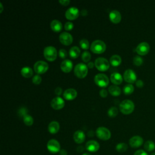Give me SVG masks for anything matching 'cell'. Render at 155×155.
Returning a JSON list of instances; mask_svg holds the SVG:
<instances>
[{
    "label": "cell",
    "instance_id": "obj_13",
    "mask_svg": "<svg viewBox=\"0 0 155 155\" xmlns=\"http://www.w3.org/2000/svg\"><path fill=\"white\" fill-rule=\"evenodd\" d=\"M51 107L55 110H60L64 107L65 102L63 98L61 97L54 98L50 102Z\"/></svg>",
    "mask_w": 155,
    "mask_h": 155
},
{
    "label": "cell",
    "instance_id": "obj_37",
    "mask_svg": "<svg viewBox=\"0 0 155 155\" xmlns=\"http://www.w3.org/2000/svg\"><path fill=\"white\" fill-rule=\"evenodd\" d=\"M59 56L62 59H65L67 56V52L65 49H61L59 51Z\"/></svg>",
    "mask_w": 155,
    "mask_h": 155
},
{
    "label": "cell",
    "instance_id": "obj_2",
    "mask_svg": "<svg viewBox=\"0 0 155 155\" xmlns=\"http://www.w3.org/2000/svg\"><path fill=\"white\" fill-rule=\"evenodd\" d=\"M91 51L96 54H101L106 50V44L101 40H95L90 46Z\"/></svg>",
    "mask_w": 155,
    "mask_h": 155
},
{
    "label": "cell",
    "instance_id": "obj_4",
    "mask_svg": "<svg viewBox=\"0 0 155 155\" xmlns=\"http://www.w3.org/2000/svg\"><path fill=\"white\" fill-rule=\"evenodd\" d=\"M44 56L49 61H55L58 56L57 50L53 46H48L44 49Z\"/></svg>",
    "mask_w": 155,
    "mask_h": 155
},
{
    "label": "cell",
    "instance_id": "obj_15",
    "mask_svg": "<svg viewBox=\"0 0 155 155\" xmlns=\"http://www.w3.org/2000/svg\"><path fill=\"white\" fill-rule=\"evenodd\" d=\"M144 143V139L142 137L139 136H135L131 137L129 140V144L131 147L136 148L141 147Z\"/></svg>",
    "mask_w": 155,
    "mask_h": 155
},
{
    "label": "cell",
    "instance_id": "obj_33",
    "mask_svg": "<svg viewBox=\"0 0 155 155\" xmlns=\"http://www.w3.org/2000/svg\"><path fill=\"white\" fill-rule=\"evenodd\" d=\"M80 45L84 50H87L89 48V42L86 39H82L80 42Z\"/></svg>",
    "mask_w": 155,
    "mask_h": 155
},
{
    "label": "cell",
    "instance_id": "obj_43",
    "mask_svg": "<svg viewBox=\"0 0 155 155\" xmlns=\"http://www.w3.org/2000/svg\"><path fill=\"white\" fill-rule=\"evenodd\" d=\"M136 85L139 88H142L144 86V82L142 80H137L136 81Z\"/></svg>",
    "mask_w": 155,
    "mask_h": 155
},
{
    "label": "cell",
    "instance_id": "obj_35",
    "mask_svg": "<svg viewBox=\"0 0 155 155\" xmlns=\"http://www.w3.org/2000/svg\"><path fill=\"white\" fill-rule=\"evenodd\" d=\"M81 58H82V60L84 62V63H87V62H88L91 59V54L90 53V52L87 51H85L83 53Z\"/></svg>",
    "mask_w": 155,
    "mask_h": 155
},
{
    "label": "cell",
    "instance_id": "obj_16",
    "mask_svg": "<svg viewBox=\"0 0 155 155\" xmlns=\"http://www.w3.org/2000/svg\"><path fill=\"white\" fill-rule=\"evenodd\" d=\"M100 145L99 143L94 140H91L88 141L86 144V148L90 152H97L99 149Z\"/></svg>",
    "mask_w": 155,
    "mask_h": 155
},
{
    "label": "cell",
    "instance_id": "obj_11",
    "mask_svg": "<svg viewBox=\"0 0 155 155\" xmlns=\"http://www.w3.org/2000/svg\"><path fill=\"white\" fill-rule=\"evenodd\" d=\"M150 50V45L146 42H143L139 44L136 48V52L139 55H145Z\"/></svg>",
    "mask_w": 155,
    "mask_h": 155
},
{
    "label": "cell",
    "instance_id": "obj_14",
    "mask_svg": "<svg viewBox=\"0 0 155 155\" xmlns=\"http://www.w3.org/2000/svg\"><path fill=\"white\" fill-rule=\"evenodd\" d=\"M60 42L65 45H69L73 42V37L68 32L61 33L59 37Z\"/></svg>",
    "mask_w": 155,
    "mask_h": 155
},
{
    "label": "cell",
    "instance_id": "obj_26",
    "mask_svg": "<svg viewBox=\"0 0 155 155\" xmlns=\"http://www.w3.org/2000/svg\"><path fill=\"white\" fill-rule=\"evenodd\" d=\"M21 73L23 77L29 78L32 76L34 72L30 67H24L21 70Z\"/></svg>",
    "mask_w": 155,
    "mask_h": 155
},
{
    "label": "cell",
    "instance_id": "obj_1",
    "mask_svg": "<svg viewBox=\"0 0 155 155\" xmlns=\"http://www.w3.org/2000/svg\"><path fill=\"white\" fill-rule=\"evenodd\" d=\"M135 109V104L132 101L129 99L124 100L119 105L120 111L125 115L132 113Z\"/></svg>",
    "mask_w": 155,
    "mask_h": 155
},
{
    "label": "cell",
    "instance_id": "obj_18",
    "mask_svg": "<svg viewBox=\"0 0 155 155\" xmlns=\"http://www.w3.org/2000/svg\"><path fill=\"white\" fill-rule=\"evenodd\" d=\"M78 93L74 88H68L66 90L63 94L64 98L66 100L71 101L75 99L77 97Z\"/></svg>",
    "mask_w": 155,
    "mask_h": 155
},
{
    "label": "cell",
    "instance_id": "obj_6",
    "mask_svg": "<svg viewBox=\"0 0 155 155\" xmlns=\"http://www.w3.org/2000/svg\"><path fill=\"white\" fill-rule=\"evenodd\" d=\"M94 81L95 84L100 87L104 88L109 84V79L108 76L103 73H99L95 75Z\"/></svg>",
    "mask_w": 155,
    "mask_h": 155
},
{
    "label": "cell",
    "instance_id": "obj_45",
    "mask_svg": "<svg viewBox=\"0 0 155 155\" xmlns=\"http://www.w3.org/2000/svg\"><path fill=\"white\" fill-rule=\"evenodd\" d=\"M94 66H95V63H92V62H89V63L87 64V67L89 69H93V68H94Z\"/></svg>",
    "mask_w": 155,
    "mask_h": 155
},
{
    "label": "cell",
    "instance_id": "obj_7",
    "mask_svg": "<svg viewBox=\"0 0 155 155\" xmlns=\"http://www.w3.org/2000/svg\"><path fill=\"white\" fill-rule=\"evenodd\" d=\"M49 64L44 61H38L35 63L34 66V71L37 74L45 73L49 69Z\"/></svg>",
    "mask_w": 155,
    "mask_h": 155
},
{
    "label": "cell",
    "instance_id": "obj_32",
    "mask_svg": "<svg viewBox=\"0 0 155 155\" xmlns=\"http://www.w3.org/2000/svg\"><path fill=\"white\" fill-rule=\"evenodd\" d=\"M118 114V109L116 107H112L108 110V115L111 118H114Z\"/></svg>",
    "mask_w": 155,
    "mask_h": 155
},
{
    "label": "cell",
    "instance_id": "obj_5",
    "mask_svg": "<svg viewBox=\"0 0 155 155\" xmlns=\"http://www.w3.org/2000/svg\"><path fill=\"white\" fill-rule=\"evenodd\" d=\"M95 66L98 70L105 72L110 68V63L107 59L99 57L96 59L95 61Z\"/></svg>",
    "mask_w": 155,
    "mask_h": 155
},
{
    "label": "cell",
    "instance_id": "obj_27",
    "mask_svg": "<svg viewBox=\"0 0 155 155\" xmlns=\"http://www.w3.org/2000/svg\"><path fill=\"white\" fill-rule=\"evenodd\" d=\"M80 53H81L80 49L78 47H76V46H73V47H72L69 50L70 56L73 59L77 58L80 56Z\"/></svg>",
    "mask_w": 155,
    "mask_h": 155
},
{
    "label": "cell",
    "instance_id": "obj_31",
    "mask_svg": "<svg viewBox=\"0 0 155 155\" xmlns=\"http://www.w3.org/2000/svg\"><path fill=\"white\" fill-rule=\"evenodd\" d=\"M24 123L27 126H31L34 124V119L30 115H27L23 118Z\"/></svg>",
    "mask_w": 155,
    "mask_h": 155
},
{
    "label": "cell",
    "instance_id": "obj_34",
    "mask_svg": "<svg viewBox=\"0 0 155 155\" xmlns=\"http://www.w3.org/2000/svg\"><path fill=\"white\" fill-rule=\"evenodd\" d=\"M143 63V58L139 56H136L133 58V64L137 66L142 65Z\"/></svg>",
    "mask_w": 155,
    "mask_h": 155
},
{
    "label": "cell",
    "instance_id": "obj_47",
    "mask_svg": "<svg viewBox=\"0 0 155 155\" xmlns=\"http://www.w3.org/2000/svg\"><path fill=\"white\" fill-rule=\"evenodd\" d=\"M87 13H88L86 9H84L81 12V15L82 16H86V15H87Z\"/></svg>",
    "mask_w": 155,
    "mask_h": 155
},
{
    "label": "cell",
    "instance_id": "obj_29",
    "mask_svg": "<svg viewBox=\"0 0 155 155\" xmlns=\"http://www.w3.org/2000/svg\"><path fill=\"white\" fill-rule=\"evenodd\" d=\"M134 87L131 84H128L124 87L123 91L125 95H130L134 91Z\"/></svg>",
    "mask_w": 155,
    "mask_h": 155
},
{
    "label": "cell",
    "instance_id": "obj_42",
    "mask_svg": "<svg viewBox=\"0 0 155 155\" xmlns=\"http://www.w3.org/2000/svg\"><path fill=\"white\" fill-rule=\"evenodd\" d=\"M59 3L61 5L66 6H68L70 4V0H59Z\"/></svg>",
    "mask_w": 155,
    "mask_h": 155
},
{
    "label": "cell",
    "instance_id": "obj_9",
    "mask_svg": "<svg viewBox=\"0 0 155 155\" xmlns=\"http://www.w3.org/2000/svg\"><path fill=\"white\" fill-rule=\"evenodd\" d=\"M47 148L50 153L55 154L60 151L61 146L58 141L55 140V139H50L48 143Z\"/></svg>",
    "mask_w": 155,
    "mask_h": 155
},
{
    "label": "cell",
    "instance_id": "obj_25",
    "mask_svg": "<svg viewBox=\"0 0 155 155\" xmlns=\"http://www.w3.org/2000/svg\"><path fill=\"white\" fill-rule=\"evenodd\" d=\"M122 62V59L120 56L118 55H114L111 56L110 59V64L113 67H117L119 66Z\"/></svg>",
    "mask_w": 155,
    "mask_h": 155
},
{
    "label": "cell",
    "instance_id": "obj_46",
    "mask_svg": "<svg viewBox=\"0 0 155 155\" xmlns=\"http://www.w3.org/2000/svg\"><path fill=\"white\" fill-rule=\"evenodd\" d=\"M60 155H67V153L65 150H61L59 151Z\"/></svg>",
    "mask_w": 155,
    "mask_h": 155
},
{
    "label": "cell",
    "instance_id": "obj_19",
    "mask_svg": "<svg viewBox=\"0 0 155 155\" xmlns=\"http://www.w3.org/2000/svg\"><path fill=\"white\" fill-rule=\"evenodd\" d=\"M61 70L64 73H69L73 69V63L70 59H65L61 64Z\"/></svg>",
    "mask_w": 155,
    "mask_h": 155
},
{
    "label": "cell",
    "instance_id": "obj_38",
    "mask_svg": "<svg viewBox=\"0 0 155 155\" xmlns=\"http://www.w3.org/2000/svg\"><path fill=\"white\" fill-rule=\"evenodd\" d=\"M74 26L72 22H67L64 25V29L67 31H70L73 29Z\"/></svg>",
    "mask_w": 155,
    "mask_h": 155
},
{
    "label": "cell",
    "instance_id": "obj_48",
    "mask_svg": "<svg viewBox=\"0 0 155 155\" xmlns=\"http://www.w3.org/2000/svg\"><path fill=\"white\" fill-rule=\"evenodd\" d=\"M84 147H82V146H80V147H78V148H77V150L79 152H82L83 151H84Z\"/></svg>",
    "mask_w": 155,
    "mask_h": 155
},
{
    "label": "cell",
    "instance_id": "obj_39",
    "mask_svg": "<svg viewBox=\"0 0 155 155\" xmlns=\"http://www.w3.org/2000/svg\"><path fill=\"white\" fill-rule=\"evenodd\" d=\"M27 110L26 108H21L20 109L18 113L20 115V116L23 117V118L26 115H27Z\"/></svg>",
    "mask_w": 155,
    "mask_h": 155
},
{
    "label": "cell",
    "instance_id": "obj_44",
    "mask_svg": "<svg viewBox=\"0 0 155 155\" xmlns=\"http://www.w3.org/2000/svg\"><path fill=\"white\" fill-rule=\"evenodd\" d=\"M55 94L56 95H61L62 92H63V90H62V88L61 87H56V89L55 90Z\"/></svg>",
    "mask_w": 155,
    "mask_h": 155
},
{
    "label": "cell",
    "instance_id": "obj_21",
    "mask_svg": "<svg viewBox=\"0 0 155 155\" xmlns=\"http://www.w3.org/2000/svg\"><path fill=\"white\" fill-rule=\"evenodd\" d=\"M110 80L113 84L117 86L121 84L122 83L123 78L120 73L118 72H114L110 75Z\"/></svg>",
    "mask_w": 155,
    "mask_h": 155
},
{
    "label": "cell",
    "instance_id": "obj_51",
    "mask_svg": "<svg viewBox=\"0 0 155 155\" xmlns=\"http://www.w3.org/2000/svg\"><path fill=\"white\" fill-rule=\"evenodd\" d=\"M150 155H155V153H151L150 154Z\"/></svg>",
    "mask_w": 155,
    "mask_h": 155
},
{
    "label": "cell",
    "instance_id": "obj_28",
    "mask_svg": "<svg viewBox=\"0 0 155 155\" xmlns=\"http://www.w3.org/2000/svg\"><path fill=\"white\" fill-rule=\"evenodd\" d=\"M144 149L148 152L153 151L155 149L154 143L151 141H147L144 144Z\"/></svg>",
    "mask_w": 155,
    "mask_h": 155
},
{
    "label": "cell",
    "instance_id": "obj_49",
    "mask_svg": "<svg viewBox=\"0 0 155 155\" xmlns=\"http://www.w3.org/2000/svg\"><path fill=\"white\" fill-rule=\"evenodd\" d=\"M0 7H1V9H0V13H2L4 8H3V6L1 3H0Z\"/></svg>",
    "mask_w": 155,
    "mask_h": 155
},
{
    "label": "cell",
    "instance_id": "obj_17",
    "mask_svg": "<svg viewBox=\"0 0 155 155\" xmlns=\"http://www.w3.org/2000/svg\"><path fill=\"white\" fill-rule=\"evenodd\" d=\"M73 139L76 143L80 144L84 142L86 135L82 130H77L73 135Z\"/></svg>",
    "mask_w": 155,
    "mask_h": 155
},
{
    "label": "cell",
    "instance_id": "obj_50",
    "mask_svg": "<svg viewBox=\"0 0 155 155\" xmlns=\"http://www.w3.org/2000/svg\"><path fill=\"white\" fill-rule=\"evenodd\" d=\"M82 155H91L89 153H84Z\"/></svg>",
    "mask_w": 155,
    "mask_h": 155
},
{
    "label": "cell",
    "instance_id": "obj_8",
    "mask_svg": "<svg viewBox=\"0 0 155 155\" xmlns=\"http://www.w3.org/2000/svg\"><path fill=\"white\" fill-rule=\"evenodd\" d=\"M96 135L97 137L103 141H107L111 137V133L108 129L99 127L97 129Z\"/></svg>",
    "mask_w": 155,
    "mask_h": 155
},
{
    "label": "cell",
    "instance_id": "obj_23",
    "mask_svg": "<svg viewBox=\"0 0 155 155\" xmlns=\"http://www.w3.org/2000/svg\"><path fill=\"white\" fill-rule=\"evenodd\" d=\"M50 27L54 32H59L63 29V25H62V23L59 21L54 20L50 23Z\"/></svg>",
    "mask_w": 155,
    "mask_h": 155
},
{
    "label": "cell",
    "instance_id": "obj_22",
    "mask_svg": "<svg viewBox=\"0 0 155 155\" xmlns=\"http://www.w3.org/2000/svg\"><path fill=\"white\" fill-rule=\"evenodd\" d=\"M59 124L56 121L51 122L48 126V130L51 134H56L59 130Z\"/></svg>",
    "mask_w": 155,
    "mask_h": 155
},
{
    "label": "cell",
    "instance_id": "obj_36",
    "mask_svg": "<svg viewBox=\"0 0 155 155\" xmlns=\"http://www.w3.org/2000/svg\"><path fill=\"white\" fill-rule=\"evenodd\" d=\"M42 81V78L39 75H35L33 78H32V82L34 84H39Z\"/></svg>",
    "mask_w": 155,
    "mask_h": 155
},
{
    "label": "cell",
    "instance_id": "obj_41",
    "mask_svg": "<svg viewBox=\"0 0 155 155\" xmlns=\"http://www.w3.org/2000/svg\"><path fill=\"white\" fill-rule=\"evenodd\" d=\"M134 155H148V154L147 153L146 151H145L143 150H138L135 153Z\"/></svg>",
    "mask_w": 155,
    "mask_h": 155
},
{
    "label": "cell",
    "instance_id": "obj_20",
    "mask_svg": "<svg viewBox=\"0 0 155 155\" xmlns=\"http://www.w3.org/2000/svg\"><path fill=\"white\" fill-rule=\"evenodd\" d=\"M121 15L120 12L116 10H112L109 15V18L111 22L114 24L119 23L121 20Z\"/></svg>",
    "mask_w": 155,
    "mask_h": 155
},
{
    "label": "cell",
    "instance_id": "obj_40",
    "mask_svg": "<svg viewBox=\"0 0 155 155\" xmlns=\"http://www.w3.org/2000/svg\"><path fill=\"white\" fill-rule=\"evenodd\" d=\"M99 95L102 98H105L108 95V92L105 89H101L99 91Z\"/></svg>",
    "mask_w": 155,
    "mask_h": 155
},
{
    "label": "cell",
    "instance_id": "obj_24",
    "mask_svg": "<svg viewBox=\"0 0 155 155\" xmlns=\"http://www.w3.org/2000/svg\"><path fill=\"white\" fill-rule=\"evenodd\" d=\"M108 92L113 97H118L121 95V90L116 85H113L110 86V87L108 88Z\"/></svg>",
    "mask_w": 155,
    "mask_h": 155
},
{
    "label": "cell",
    "instance_id": "obj_10",
    "mask_svg": "<svg viewBox=\"0 0 155 155\" xmlns=\"http://www.w3.org/2000/svg\"><path fill=\"white\" fill-rule=\"evenodd\" d=\"M65 15L67 19L69 20H75L79 17L80 15L79 9L75 7H70L66 12Z\"/></svg>",
    "mask_w": 155,
    "mask_h": 155
},
{
    "label": "cell",
    "instance_id": "obj_3",
    "mask_svg": "<svg viewBox=\"0 0 155 155\" xmlns=\"http://www.w3.org/2000/svg\"><path fill=\"white\" fill-rule=\"evenodd\" d=\"M84 63H79L76 65L74 69V73L76 77L78 78L83 79L87 75L88 73V68Z\"/></svg>",
    "mask_w": 155,
    "mask_h": 155
},
{
    "label": "cell",
    "instance_id": "obj_30",
    "mask_svg": "<svg viewBox=\"0 0 155 155\" xmlns=\"http://www.w3.org/2000/svg\"><path fill=\"white\" fill-rule=\"evenodd\" d=\"M128 149V145L124 143H119L116 146V150L119 153H124Z\"/></svg>",
    "mask_w": 155,
    "mask_h": 155
},
{
    "label": "cell",
    "instance_id": "obj_12",
    "mask_svg": "<svg viewBox=\"0 0 155 155\" xmlns=\"http://www.w3.org/2000/svg\"><path fill=\"white\" fill-rule=\"evenodd\" d=\"M124 79L127 82L130 84L134 83L136 81L137 76L135 72L132 69L126 70L124 73Z\"/></svg>",
    "mask_w": 155,
    "mask_h": 155
}]
</instances>
